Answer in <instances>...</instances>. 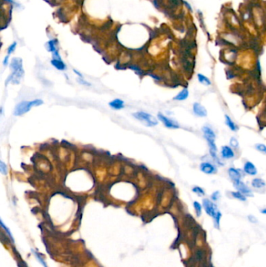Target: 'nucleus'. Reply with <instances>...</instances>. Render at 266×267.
<instances>
[{
    "mask_svg": "<svg viewBox=\"0 0 266 267\" xmlns=\"http://www.w3.org/2000/svg\"><path fill=\"white\" fill-rule=\"evenodd\" d=\"M10 68H11V70H13V73L9 77L6 83H8L9 81H11L12 83L15 84V85H18L20 83V79L24 75V69H23V67H22L21 59L14 58L13 59L12 63H11Z\"/></svg>",
    "mask_w": 266,
    "mask_h": 267,
    "instance_id": "1",
    "label": "nucleus"
},
{
    "mask_svg": "<svg viewBox=\"0 0 266 267\" xmlns=\"http://www.w3.org/2000/svg\"><path fill=\"white\" fill-rule=\"evenodd\" d=\"M202 131L204 133V137L206 139L207 142L209 145V150H210L211 156L215 159H218L217 157V147L215 143V134L212 129L209 127H204L202 128Z\"/></svg>",
    "mask_w": 266,
    "mask_h": 267,
    "instance_id": "2",
    "label": "nucleus"
},
{
    "mask_svg": "<svg viewBox=\"0 0 266 267\" xmlns=\"http://www.w3.org/2000/svg\"><path fill=\"white\" fill-rule=\"evenodd\" d=\"M42 104H43V101L41 99H35V100L29 102H21L16 105L15 109H14L13 114L15 116H21V115L29 112L32 107L38 106Z\"/></svg>",
    "mask_w": 266,
    "mask_h": 267,
    "instance_id": "3",
    "label": "nucleus"
},
{
    "mask_svg": "<svg viewBox=\"0 0 266 267\" xmlns=\"http://www.w3.org/2000/svg\"><path fill=\"white\" fill-rule=\"evenodd\" d=\"M133 117H135L137 120H140L142 123L147 126V127H154L158 125V120L155 117L151 116L149 113L145 112H136L133 113Z\"/></svg>",
    "mask_w": 266,
    "mask_h": 267,
    "instance_id": "4",
    "label": "nucleus"
},
{
    "mask_svg": "<svg viewBox=\"0 0 266 267\" xmlns=\"http://www.w3.org/2000/svg\"><path fill=\"white\" fill-rule=\"evenodd\" d=\"M203 208L205 209V212H206L209 216H210L211 217L214 218L215 216H216V214L218 213V207L213 202H212L211 200L208 199V198H204L203 199Z\"/></svg>",
    "mask_w": 266,
    "mask_h": 267,
    "instance_id": "5",
    "label": "nucleus"
},
{
    "mask_svg": "<svg viewBox=\"0 0 266 267\" xmlns=\"http://www.w3.org/2000/svg\"><path fill=\"white\" fill-rule=\"evenodd\" d=\"M158 118H159V120L162 121L163 123V124L165 125L166 127H168V128H171V129L179 128L180 126L177 121L173 120L172 119L165 117V115H163L162 113H158Z\"/></svg>",
    "mask_w": 266,
    "mask_h": 267,
    "instance_id": "6",
    "label": "nucleus"
},
{
    "mask_svg": "<svg viewBox=\"0 0 266 267\" xmlns=\"http://www.w3.org/2000/svg\"><path fill=\"white\" fill-rule=\"evenodd\" d=\"M233 185H234L235 188L238 190V191L241 192L242 194H244L245 196H249V197H251L253 195L252 191L250 189L247 185L244 184V183L241 181V180H237V181H234L233 182Z\"/></svg>",
    "mask_w": 266,
    "mask_h": 267,
    "instance_id": "7",
    "label": "nucleus"
},
{
    "mask_svg": "<svg viewBox=\"0 0 266 267\" xmlns=\"http://www.w3.org/2000/svg\"><path fill=\"white\" fill-rule=\"evenodd\" d=\"M193 111L196 116L199 117H207L208 112L205 106H203L201 104L198 102H195L193 105Z\"/></svg>",
    "mask_w": 266,
    "mask_h": 267,
    "instance_id": "8",
    "label": "nucleus"
},
{
    "mask_svg": "<svg viewBox=\"0 0 266 267\" xmlns=\"http://www.w3.org/2000/svg\"><path fill=\"white\" fill-rule=\"evenodd\" d=\"M200 169H201V170L203 173H205L206 174H213L215 173H216L215 166L213 164H212V163H210V162H202L200 165Z\"/></svg>",
    "mask_w": 266,
    "mask_h": 267,
    "instance_id": "9",
    "label": "nucleus"
},
{
    "mask_svg": "<svg viewBox=\"0 0 266 267\" xmlns=\"http://www.w3.org/2000/svg\"><path fill=\"white\" fill-rule=\"evenodd\" d=\"M244 170L246 174L250 176H254L258 174V170H257L256 166H254L251 162H247L244 163Z\"/></svg>",
    "mask_w": 266,
    "mask_h": 267,
    "instance_id": "10",
    "label": "nucleus"
},
{
    "mask_svg": "<svg viewBox=\"0 0 266 267\" xmlns=\"http://www.w3.org/2000/svg\"><path fill=\"white\" fill-rule=\"evenodd\" d=\"M221 155H222L223 158L227 159H230L234 157L233 150L231 148V147L227 146V145L223 146L222 150H221Z\"/></svg>",
    "mask_w": 266,
    "mask_h": 267,
    "instance_id": "11",
    "label": "nucleus"
},
{
    "mask_svg": "<svg viewBox=\"0 0 266 267\" xmlns=\"http://www.w3.org/2000/svg\"><path fill=\"white\" fill-rule=\"evenodd\" d=\"M228 174L229 177L234 181H237V180H240L241 179V173H240V170L236 168H233V167H231L228 170Z\"/></svg>",
    "mask_w": 266,
    "mask_h": 267,
    "instance_id": "12",
    "label": "nucleus"
},
{
    "mask_svg": "<svg viewBox=\"0 0 266 267\" xmlns=\"http://www.w3.org/2000/svg\"><path fill=\"white\" fill-rule=\"evenodd\" d=\"M109 106L111 107L112 109L118 110V109H121L124 107V102L119 99H115L113 100L112 102L109 103Z\"/></svg>",
    "mask_w": 266,
    "mask_h": 267,
    "instance_id": "13",
    "label": "nucleus"
},
{
    "mask_svg": "<svg viewBox=\"0 0 266 267\" xmlns=\"http://www.w3.org/2000/svg\"><path fill=\"white\" fill-rule=\"evenodd\" d=\"M251 184L254 188L260 189V188H263L264 187H265L266 183L262 178H254L251 181Z\"/></svg>",
    "mask_w": 266,
    "mask_h": 267,
    "instance_id": "14",
    "label": "nucleus"
},
{
    "mask_svg": "<svg viewBox=\"0 0 266 267\" xmlns=\"http://www.w3.org/2000/svg\"><path fill=\"white\" fill-rule=\"evenodd\" d=\"M189 95V91L187 88H183L182 91L180 92L178 95L174 97V100H177V101H183L188 98Z\"/></svg>",
    "mask_w": 266,
    "mask_h": 267,
    "instance_id": "15",
    "label": "nucleus"
},
{
    "mask_svg": "<svg viewBox=\"0 0 266 267\" xmlns=\"http://www.w3.org/2000/svg\"><path fill=\"white\" fill-rule=\"evenodd\" d=\"M52 64L53 65V67L56 68V69L60 70H64L66 69V65L62 61L61 59H53L51 61Z\"/></svg>",
    "mask_w": 266,
    "mask_h": 267,
    "instance_id": "16",
    "label": "nucleus"
},
{
    "mask_svg": "<svg viewBox=\"0 0 266 267\" xmlns=\"http://www.w3.org/2000/svg\"><path fill=\"white\" fill-rule=\"evenodd\" d=\"M225 119H226V123H227V125L228 126L229 128L230 129L231 131H236L237 130H238V127H237V126L235 124L234 122L232 120V119L229 117L228 115H226V116H225Z\"/></svg>",
    "mask_w": 266,
    "mask_h": 267,
    "instance_id": "17",
    "label": "nucleus"
},
{
    "mask_svg": "<svg viewBox=\"0 0 266 267\" xmlns=\"http://www.w3.org/2000/svg\"><path fill=\"white\" fill-rule=\"evenodd\" d=\"M197 79H198L199 82L201 84L204 85H206V86H209V85H211L212 82H211L210 80L205 76L204 74H201V73H198L197 74Z\"/></svg>",
    "mask_w": 266,
    "mask_h": 267,
    "instance_id": "18",
    "label": "nucleus"
},
{
    "mask_svg": "<svg viewBox=\"0 0 266 267\" xmlns=\"http://www.w3.org/2000/svg\"><path fill=\"white\" fill-rule=\"evenodd\" d=\"M231 194H232L233 198L240 200V201H242V202H245L247 200L246 196L240 191H232L231 192Z\"/></svg>",
    "mask_w": 266,
    "mask_h": 267,
    "instance_id": "19",
    "label": "nucleus"
},
{
    "mask_svg": "<svg viewBox=\"0 0 266 267\" xmlns=\"http://www.w3.org/2000/svg\"><path fill=\"white\" fill-rule=\"evenodd\" d=\"M194 208L197 216V217L201 216V212H202V206H201V204L199 203L198 202L195 201V202H194Z\"/></svg>",
    "mask_w": 266,
    "mask_h": 267,
    "instance_id": "20",
    "label": "nucleus"
},
{
    "mask_svg": "<svg viewBox=\"0 0 266 267\" xmlns=\"http://www.w3.org/2000/svg\"><path fill=\"white\" fill-rule=\"evenodd\" d=\"M31 251H32V252H33V253H34V255H35L36 259H38V261H39V263H41V264H42V265L44 267H48V266H47L46 263H45V260H44V259H42V256H41V255H40V254L38 253V252H37V251H34V250H33V249L31 250Z\"/></svg>",
    "mask_w": 266,
    "mask_h": 267,
    "instance_id": "21",
    "label": "nucleus"
},
{
    "mask_svg": "<svg viewBox=\"0 0 266 267\" xmlns=\"http://www.w3.org/2000/svg\"><path fill=\"white\" fill-rule=\"evenodd\" d=\"M221 217H222V213H221L219 211L218 212V213L216 214V216L213 218V220H214V224L215 227L217 228L219 227V224H220V220Z\"/></svg>",
    "mask_w": 266,
    "mask_h": 267,
    "instance_id": "22",
    "label": "nucleus"
},
{
    "mask_svg": "<svg viewBox=\"0 0 266 267\" xmlns=\"http://www.w3.org/2000/svg\"><path fill=\"white\" fill-rule=\"evenodd\" d=\"M0 224H1V226H2V227L5 230V231H6V233H7V234H8V235H9V237H10V239H11V241H12L13 242H14L13 237L12 233H11V232H10V229H9V228L7 227H6V226H5V224H3V222H2V220H0Z\"/></svg>",
    "mask_w": 266,
    "mask_h": 267,
    "instance_id": "23",
    "label": "nucleus"
},
{
    "mask_svg": "<svg viewBox=\"0 0 266 267\" xmlns=\"http://www.w3.org/2000/svg\"><path fill=\"white\" fill-rule=\"evenodd\" d=\"M255 148L257 150L262 153L263 154L266 155V145L264 144H255Z\"/></svg>",
    "mask_w": 266,
    "mask_h": 267,
    "instance_id": "24",
    "label": "nucleus"
},
{
    "mask_svg": "<svg viewBox=\"0 0 266 267\" xmlns=\"http://www.w3.org/2000/svg\"><path fill=\"white\" fill-rule=\"evenodd\" d=\"M193 192L196 193L197 194H198L199 196H204L205 194V191L203 190L202 188H200V187H194V188L192 189Z\"/></svg>",
    "mask_w": 266,
    "mask_h": 267,
    "instance_id": "25",
    "label": "nucleus"
},
{
    "mask_svg": "<svg viewBox=\"0 0 266 267\" xmlns=\"http://www.w3.org/2000/svg\"><path fill=\"white\" fill-rule=\"evenodd\" d=\"M0 171L3 175L7 174V166H6V163L2 161H0Z\"/></svg>",
    "mask_w": 266,
    "mask_h": 267,
    "instance_id": "26",
    "label": "nucleus"
},
{
    "mask_svg": "<svg viewBox=\"0 0 266 267\" xmlns=\"http://www.w3.org/2000/svg\"><path fill=\"white\" fill-rule=\"evenodd\" d=\"M229 143H230V145L232 147V148H237L239 147V142L238 141L236 140V138H233V137L231 138Z\"/></svg>",
    "mask_w": 266,
    "mask_h": 267,
    "instance_id": "27",
    "label": "nucleus"
},
{
    "mask_svg": "<svg viewBox=\"0 0 266 267\" xmlns=\"http://www.w3.org/2000/svg\"><path fill=\"white\" fill-rule=\"evenodd\" d=\"M55 45H56V43H55V41H53V40H52V41H50V42H48V50L51 52H56V46H55Z\"/></svg>",
    "mask_w": 266,
    "mask_h": 267,
    "instance_id": "28",
    "label": "nucleus"
},
{
    "mask_svg": "<svg viewBox=\"0 0 266 267\" xmlns=\"http://www.w3.org/2000/svg\"><path fill=\"white\" fill-rule=\"evenodd\" d=\"M219 198H220V193H219V191H215L214 193L212 194V196H211V198H212L214 202L218 201V200L219 199Z\"/></svg>",
    "mask_w": 266,
    "mask_h": 267,
    "instance_id": "29",
    "label": "nucleus"
},
{
    "mask_svg": "<svg viewBox=\"0 0 266 267\" xmlns=\"http://www.w3.org/2000/svg\"><path fill=\"white\" fill-rule=\"evenodd\" d=\"M16 42H14V43L13 44V45H11V46H10V47H9V49H8V55L11 54L14 51V49H15V48H16Z\"/></svg>",
    "mask_w": 266,
    "mask_h": 267,
    "instance_id": "30",
    "label": "nucleus"
},
{
    "mask_svg": "<svg viewBox=\"0 0 266 267\" xmlns=\"http://www.w3.org/2000/svg\"><path fill=\"white\" fill-rule=\"evenodd\" d=\"M248 220L250 223H253V224H257L258 223V220L255 218V216H252V215L248 216Z\"/></svg>",
    "mask_w": 266,
    "mask_h": 267,
    "instance_id": "31",
    "label": "nucleus"
},
{
    "mask_svg": "<svg viewBox=\"0 0 266 267\" xmlns=\"http://www.w3.org/2000/svg\"><path fill=\"white\" fill-rule=\"evenodd\" d=\"M78 81H79L80 83V84H82V85H88V86H90V84L89 83H87V81H83V80H78Z\"/></svg>",
    "mask_w": 266,
    "mask_h": 267,
    "instance_id": "32",
    "label": "nucleus"
},
{
    "mask_svg": "<svg viewBox=\"0 0 266 267\" xmlns=\"http://www.w3.org/2000/svg\"><path fill=\"white\" fill-rule=\"evenodd\" d=\"M261 212H262V214H265L266 215V209H263L261 210Z\"/></svg>",
    "mask_w": 266,
    "mask_h": 267,
    "instance_id": "33",
    "label": "nucleus"
}]
</instances>
